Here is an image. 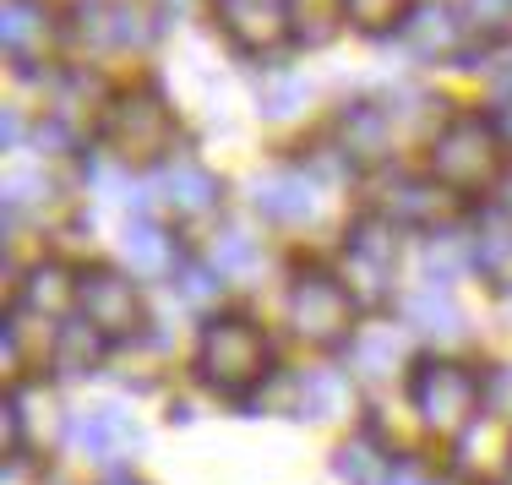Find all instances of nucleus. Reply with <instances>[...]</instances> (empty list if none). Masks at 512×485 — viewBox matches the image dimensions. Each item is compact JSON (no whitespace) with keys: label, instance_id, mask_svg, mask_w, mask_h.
Listing matches in <instances>:
<instances>
[{"label":"nucleus","instance_id":"23","mask_svg":"<svg viewBox=\"0 0 512 485\" xmlns=\"http://www.w3.org/2000/svg\"><path fill=\"white\" fill-rule=\"evenodd\" d=\"M333 469H338V480H344V485H382L387 469H393V458H387L371 436H349V442L338 447Z\"/></svg>","mask_w":512,"mask_h":485},{"label":"nucleus","instance_id":"17","mask_svg":"<svg viewBox=\"0 0 512 485\" xmlns=\"http://www.w3.org/2000/svg\"><path fill=\"white\" fill-rule=\"evenodd\" d=\"M17 306H22V311H33V317L66 322L71 311H77V273H66L60 262H39V268L22 278Z\"/></svg>","mask_w":512,"mask_h":485},{"label":"nucleus","instance_id":"25","mask_svg":"<svg viewBox=\"0 0 512 485\" xmlns=\"http://www.w3.org/2000/svg\"><path fill=\"white\" fill-rule=\"evenodd\" d=\"M289 17H295V44H327L338 33L344 0H289Z\"/></svg>","mask_w":512,"mask_h":485},{"label":"nucleus","instance_id":"30","mask_svg":"<svg viewBox=\"0 0 512 485\" xmlns=\"http://www.w3.org/2000/svg\"><path fill=\"white\" fill-rule=\"evenodd\" d=\"M469 33H485V44L512 33V0H469Z\"/></svg>","mask_w":512,"mask_h":485},{"label":"nucleus","instance_id":"16","mask_svg":"<svg viewBox=\"0 0 512 485\" xmlns=\"http://www.w3.org/2000/svg\"><path fill=\"white\" fill-rule=\"evenodd\" d=\"M120 251H126V262L142 278H169V273H180V262H186L180 246H175V235H169L164 224H153V218H131Z\"/></svg>","mask_w":512,"mask_h":485},{"label":"nucleus","instance_id":"29","mask_svg":"<svg viewBox=\"0 0 512 485\" xmlns=\"http://www.w3.org/2000/svg\"><path fill=\"white\" fill-rule=\"evenodd\" d=\"M175 289L191 300V306H218L224 300V273L213 268V262H180V273H175Z\"/></svg>","mask_w":512,"mask_h":485},{"label":"nucleus","instance_id":"4","mask_svg":"<svg viewBox=\"0 0 512 485\" xmlns=\"http://www.w3.org/2000/svg\"><path fill=\"white\" fill-rule=\"evenodd\" d=\"M409 404H414V415L425 420V431L453 442V436H463L480 420V409L491 404V393H485L480 371H469L463 360L431 355L409 371Z\"/></svg>","mask_w":512,"mask_h":485},{"label":"nucleus","instance_id":"9","mask_svg":"<svg viewBox=\"0 0 512 485\" xmlns=\"http://www.w3.org/2000/svg\"><path fill=\"white\" fill-rule=\"evenodd\" d=\"M398 44L420 60V66H453L469 55V17L436 0H414V11L398 28Z\"/></svg>","mask_w":512,"mask_h":485},{"label":"nucleus","instance_id":"36","mask_svg":"<svg viewBox=\"0 0 512 485\" xmlns=\"http://www.w3.org/2000/svg\"><path fill=\"white\" fill-rule=\"evenodd\" d=\"M99 485H148V480H137V475H120V469H115V475H104Z\"/></svg>","mask_w":512,"mask_h":485},{"label":"nucleus","instance_id":"11","mask_svg":"<svg viewBox=\"0 0 512 485\" xmlns=\"http://www.w3.org/2000/svg\"><path fill=\"white\" fill-rule=\"evenodd\" d=\"M66 442L71 453L93 458V464H120L142 447V426L126 415V409L104 404V409H82V415L66 420Z\"/></svg>","mask_w":512,"mask_h":485},{"label":"nucleus","instance_id":"2","mask_svg":"<svg viewBox=\"0 0 512 485\" xmlns=\"http://www.w3.org/2000/svg\"><path fill=\"white\" fill-rule=\"evenodd\" d=\"M502 131H496L491 115H453L436 126L431 137V175L442 191H453V197H480V191L502 186Z\"/></svg>","mask_w":512,"mask_h":485},{"label":"nucleus","instance_id":"7","mask_svg":"<svg viewBox=\"0 0 512 485\" xmlns=\"http://www.w3.org/2000/svg\"><path fill=\"white\" fill-rule=\"evenodd\" d=\"M77 317L104 338V344H126L148 327V306H142L137 278L120 268H82L77 273Z\"/></svg>","mask_w":512,"mask_h":485},{"label":"nucleus","instance_id":"32","mask_svg":"<svg viewBox=\"0 0 512 485\" xmlns=\"http://www.w3.org/2000/svg\"><path fill=\"white\" fill-rule=\"evenodd\" d=\"M300 99H306V82L289 77V71H278L273 88H262V109H267V115H295Z\"/></svg>","mask_w":512,"mask_h":485},{"label":"nucleus","instance_id":"6","mask_svg":"<svg viewBox=\"0 0 512 485\" xmlns=\"http://www.w3.org/2000/svg\"><path fill=\"white\" fill-rule=\"evenodd\" d=\"M344 284L360 306H387L398 289V224L382 213H360L344 235Z\"/></svg>","mask_w":512,"mask_h":485},{"label":"nucleus","instance_id":"26","mask_svg":"<svg viewBox=\"0 0 512 485\" xmlns=\"http://www.w3.org/2000/svg\"><path fill=\"white\" fill-rule=\"evenodd\" d=\"M409 11H414V0H344V17L360 33H371V39L376 33H398Z\"/></svg>","mask_w":512,"mask_h":485},{"label":"nucleus","instance_id":"8","mask_svg":"<svg viewBox=\"0 0 512 485\" xmlns=\"http://www.w3.org/2000/svg\"><path fill=\"white\" fill-rule=\"evenodd\" d=\"M213 22L240 55H278L295 39L289 0H213Z\"/></svg>","mask_w":512,"mask_h":485},{"label":"nucleus","instance_id":"3","mask_svg":"<svg viewBox=\"0 0 512 485\" xmlns=\"http://www.w3.org/2000/svg\"><path fill=\"white\" fill-rule=\"evenodd\" d=\"M99 142L109 148V159L120 169H148V164H169L175 159V142H180V126H175V109L164 104L158 88H131L109 104L104 126H99Z\"/></svg>","mask_w":512,"mask_h":485},{"label":"nucleus","instance_id":"14","mask_svg":"<svg viewBox=\"0 0 512 485\" xmlns=\"http://www.w3.org/2000/svg\"><path fill=\"white\" fill-rule=\"evenodd\" d=\"M158 191H164L169 213H180V218H207L218 202H224V180H218L207 164H197L191 153H175V159L164 164Z\"/></svg>","mask_w":512,"mask_h":485},{"label":"nucleus","instance_id":"34","mask_svg":"<svg viewBox=\"0 0 512 485\" xmlns=\"http://www.w3.org/2000/svg\"><path fill=\"white\" fill-rule=\"evenodd\" d=\"M491 120H496V131H502V142L512 148V99H496V109H491Z\"/></svg>","mask_w":512,"mask_h":485},{"label":"nucleus","instance_id":"24","mask_svg":"<svg viewBox=\"0 0 512 485\" xmlns=\"http://www.w3.org/2000/svg\"><path fill=\"white\" fill-rule=\"evenodd\" d=\"M404 317L414 333L425 338H463V317L453 300H442V289H425V295H409L404 300Z\"/></svg>","mask_w":512,"mask_h":485},{"label":"nucleus","instance_id":"37","mask_svg":"<svg viewBox=\"0 0 512 485\" xmlns=\"http://www.w3.org/2000/svg\"><path fill=\"white\" fill-rule=\"evenodd\" d=\"M436 485H463V480H453V475H436Z\"/></svg>","mask_w":512,"mask_h":485},{"label":"nucleus","instance_id":"33","mask_svg":"<svg viewBox=\"0 0 512 485\" xmlns=\"http://www.w3.org/2000/svg\"><path fill=\"white\" fill-rule=\"evenodd\" d=\"M382 485H436V475H431V469H420L414 458H398V464L387 469Z\"/></svg>","mask_w":512,"mask_h":485},{"label":"nucleus","instance_id":"35","mask_svg":"<svg viewBox=\"0 0 512 485\" xmlns=\"http://www.w3.org/2000/svg\"><path fill=\"white\" fill-rule=\"evenodd\" d=\"M496 208H502V213H512V175L502 180V191H496Z\"/></svg>","mask_w":512,"mask_h":485},{"label":"nucleus","instance_id":"22","mask_svg":"<svg viewBox=\"0 0 512 485\" xmlns=\"http://www.w3.org/2000/svg\"><path fill=\"white\" fill-rule=\"evenodd\" d=\"M463 268H474V246L463 229H436L431 246H425V278H431V289L453 284Z\"/></svg>","mask_w":512,"mask_h":485},{"label":"nucleus","instance_id":"28","mask_svg":"<svg viewBox=\"0 0 512 485\" xmlns=\"http://www.w3.org/2000/svg\"><path fill=\"white\" fill-rule=\"evenodd\" d=\"M213 268L224 273V278H246L256 273V240L246 235V229H218V240H213Z\"/></svg>","mask_w":512,"mask_h":485},{"label":"nucleus","instance_id":"21","mask_svg":"<svg viewBox=\"0 0 512 485\" xmlns=\"http://www.w3.org/2000/svg\"><path fill=\"white\" fill-rule=\"evenodd\" d=\"M436 208H442V186H436V180H398L393 197H387L376 213L393 218V224L404 229V224H431Z\"/></svg>","mask_w":512,"mask_h":485},{"label":"nucleus","instance_id":"13","mask_svg":"<svg viewBox=\"0 0 512 485\" xmlns=\"http://www.w3.org/2000/svg\"><path fill=\"white\" fill-rule=\"evenodd\" d=\"M251 202H256V213L273 218V224H306L316 213V180L295 164H278V169H267V175H256Z\"/></svg>","mask_w":512,"mask_h":485},{"label":"nucleus","instance_id":"31","mask_svg":"<svg viewBox=\"0 0 512 485\" xmlns=\"http://www.w3.org/2000/svg\"><path fill=\"white\" fill-rule=\"evenodd\" d=\"M44 191H50V180L39 175V169H17V175H6V208L11 213H28L44 202Z\"/></svg>","mask_w":512,"mask_h":485},{"label":"nucleus","instance_id":"5","mask_svg":"<svg viewBox=\"0 0 512 485\" xmlns=\"http://www.w3.org/2000/svg\"><path fill=\"white\" fill-rule=\"evenodd\" d=\"M289 322H295V333L306 338L311 349H344V344H355V333H360L355 327L360 300L338 273L311 268V273L295 278V289H289Z\"/></svg>","mask_w":512,"mask_h":485},{"label":"nucleus","instance_id":"10","mask_svg":"<svg viewBox=\"0 0 512 485\" xmlns=\"http://www.w3.org/2000/svg\"><path fill=\"white\" fill-rule=\"evenodd\" d=\"M0 44L17 71H39L60 50V17L50 0H6L0 6Z\"/></svg>","mask_w":512,"mask_h":485},{"label":"nucleus","instance_id":"38","mask_svg":"<svg viewBox=\"0 0 512 485\" xmlns=\"http://www.w3.org/2000/svg\"><path fill=\"white\" fill-rule=\"evenodd\" d=\"M502 485H512V469H507V475H502Z\"/></svg>","mask_w":512,"mask_h":485},{"label":"nucleus","instance_id":"20","mask_svg":"<svg viewBox=\"0 0 512 485\" xmlns=\"http://www.w3.org/2000/svg\"><path fill=\"white\" fill-rule=\"evenodd\" d=\"M99 360H104V338L88 322H60V338H55L60 377H88V371H99Z\"/></svg>","mask_w":512,"mask_h":485},{"label":"nucleus","instance_id":"1","mask_svg":"<svg viewBox=\"0 0 512 485\" xmlns=\"http://www.w3.org/2000/svg\"><path fill=\"white\" fill-rule=\"evenodd\" d=\"M191 371L218 398H251L273 377V344H267V333L251 317H213L197 338Z\"/></svg>","mask_w":512,"mask_h":485},{"label":"nucleus","instance_id":"12","mask_svg":"<svg viewBox=\"0 0 512 485\" xmlns=\"http://www.w3.org/2000/svg\"><path fill=\"white\" fill-rule=\"evenodd\" d=\"M333 148L355 169H371L393 153V126H387V115L376 104L355 99V104L338 109V120H333Z\"/></svg>","mask_w":512,"mask_h":485},{"label":"nucleus","instance_id":"27","mask_svg":"<svg viewBox=\"0 0 512 485\" xmlns=\"http://www.w3.org/2000/svg\"><path fill=\"white\" fill-rule=\"evenodd\" d=\"M300 398H295V415H316V420H327V415H338L344 409V382L338 377H327V371H311V377H300Z\"/></svg>","mask_w":512,"mask_h":485},{"label":"nucleus","instance_id":"18","mask_svg":"<svg viewBox=\"0 0 512 485\" xmlns=\"http://www.w3.org/2000/svg\"><path fill=\"white\" fill-rule=\"evenodd\" d=\"M55 338H60V322L50 317H33V311H11V322H6V355H11V366H22V371H39V366H55Z\"/></svg>","mask_w":512,"mask_h":485},{"label":"nucleus","instance_id":"15","mask_svg":"<svg viewBox=\"0 0 512 485\" xmlns=\"http://www.w3.org/2000/svg\"><path fill=\"white\" fill-rule=\"evenodd\" d=\"M469 246H474V273L485 278V289L512 295V213L491 208L480 224H474Z\"/></svg>","mask_w":512,"mask_h":485},{"label":"nucleus","instance_id":"19","mask_svg":"<svg viewBox=\"0 0 512 485\" xmlns=\"http://www.w3.org/2000/svg\"><path fill=\"white\" fill-rule=\"evenodd\" d=\"M349 366L360 382H387L404 366V333L398 327H360L355 344H349Z\"/></svg>","mask_w":512,"mask_h":485}]
</instances>
